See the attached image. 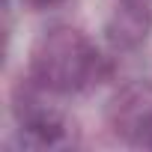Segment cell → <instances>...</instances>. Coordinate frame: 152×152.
<instances>
[{"mask_svg":"<svg viewBox=\"0 0 152 152\" xmlns=\"http://www.w3.org/2000/svg\"><path fill=\"white\" fill-rule=\"evenodd\" d=\"M110 63L75 27L45 30L30 51V81L48 93H78L102 84Z\"/></svg>","mask_w":152,"mask_h":152,"instance_id":"obj_1","label":"cell"},{"mask_svg":"<svg viewBox=\"0 0 152 152\" xmlns=\"http://www.w3.org/2000/svg\"><path fill=\"white\" fill-rule=\"evenodd\" d=\"M107 122L113 134L125 137L134 146L152 149V87L131 84L116 93L107 107Z\"/></svg>","mask_w":152,"mask_h":152,"instance_id":"obj_2","label":"cell"},{"mask_svg":"<svg viewBox=\"0 0 152 152\" xmlns=\"http://www.w3.org/2000/svg\"><path fill=\"white\" fill-rule=\"evenodd\" d=\"M12 110L15 119L21 125V134L27 143L33 146H54L66 137V122L60 113H54L51 107H45L33 93H24V87L15 90L12 96Z\"/></svg>","mask_w":152,"mask_h":152,"instance_id":"obj_3","label":"cell"},{"mask_svg":"<svg viewBox=\"0 0 152 152\" xmlns=\"http://www.w3.org/2000/svg\"><path fill=\"white\" fill-rule=\"evenodd\" d=\"M152 30V6L149 0H119L104 24V36L116 51H134L146 42Z\"/></svg>","mask_w":152,"mask_h":152,"instance_id":"obj_4","label":"cell"},{"mask_svg":"<svg viewBox=\"0 0 152 152\" xmlns=\"http://www.w3.org/2000/svg\"><path fill=\"white\" fill-rule=\"evenodd\" d=\"M63 0H24V6L33 9V12H42V9H51V6H60Z\"/></svg>","mask_w":152,"mask_h":152,"instance_id":"obj_5","label":"cell"}]
</instances>
